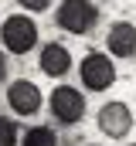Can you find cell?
<instances>
[{
	"label": "cell",
	"instance_id": "cell-3",
	"mask_svg": "<svg viewBox=\"0 0 136 146\" xmlns=\"http://www.w3.org/2000/svg\"><path fill=\"white\" fill-rule=\"evenodd\" d=\"M78 78H82V85H85L89 92H105V88L116 82V65H112L109 54L92 51V54L82 58V65H78Z\"/></svg>",
	"mask_w": 136,
	"mask_h": 146
},
{
	"label": "cell",
	"instance_id": "cell-9",
	"mask_svg": "<svg viewBox=\"0 0 136 146\" xmlns=\"http://www.w3.org/2000/svg\"><path fill=\"white\" fill-rule=\"evenodd\" d=\"M21 146H58V133L51 126H34L24 133V143Z\"/></svg>",
	"mask_w": 136,
	"mask_h": 146
},
{
	"label": "cell",
	"instance_id": "cell-4",
	"mask_svg": "<svg viewBox=\"0 0 136 146\" xmlns=\"http://www.w3.org/2000/svg\"><path fill=\"white\" fill-rule=\"evenodd\" d=\"M51 112H55L58 122L75 126V122L85 119V95H82L78 88H71V85H58V88L51 92Z\"/></svg>",
	"mask_w": 136,
	"mask_h": 146
},
{
	"label": "cell",
	"instance_id": "cell-12",
	"mask_svg": "<svg viewBox=\"0 0 136 146\" xmlns=\"http://www.w3.org/2000/svg\"><path fill=\"white\" fill-rule=\"evenodd\" d=\"M3 78H7V54L0 51V82H3Z\"/></svg>",
	"mask_w": 136,
	"mask_h": 146
},
{
	"label": "cell",
	"instance_id": "cell-1",
	"mask_svg": "<svg viewBox=\"0 0 136 146\" xmlns=\"http://www.w3.org/2000/svg\"><path fill=\"white\" fill-rule=\"evenodd\" d=\"M55 24L61 31H68V34H89L99 24V7L92 0H61Z\"/></svg>",
	"mask_w": 136,
	"mask_h": 146
},
{
	"label": "cell",
	"instance_id": "cell-6",
	"mask_svg": "<svg viewBox=\"0 0 136 146\" xmlns=\"http://www.w3.org/2000/svg\"><path fill=\"white\" fill-rule=\"evenodd\" d=\"M7 102H10V109L17 115H34L41 109V88L34 85L31 78H21V82H14L7 88Z\"/></svg>",
	"mask_w": 136,
	"mask_h": 146
},
{
	"label": "cell",
	"instance_id": "cell-2",
	"mask_svg": "<svg viewBox=\"0 0 136 146\" xmlns=\"http://www.w3.org/2000/svg\"><path fill=\"white\" fill-rule=\"evenodd\" d=\"M0 41L10 54H27L34 44H37V24H34L27 14H10L0 27Z\"/></svg>",
	"mask_w": 136,
	"mask_h": 146
},
{
	"label": "cell",
	"instance_id": "cell-13",
	"mask_svg": "<svg viewBox=\"0 0 136 146\" xmlns=\"http://www.w3.org/2000/svg\"><path fill=\"white\" fill-rule=\"evenodd\" d=\"M129 146H136V143H129Z\"/></svg>",
	"mask_w": 136,
	"mask_h": 146
},
{
	"label": "cell",
	"instance_id": "cell-11",
	"mask_svg": "<svg viewBox=\"0 0 136 146\" xmlns=\"http://www.w3.org/2000/svg\"><path fill=\"white\" fill-rule=\"evenodd\" d=\"M24 10H31V14H41V10H48L51 7V0H17Z\"/></svg>",
	"mask_w": 136,
	"mask_h": 146
},
{
	"label": "cell",
	"instance_id": "cell-5",
	"mask_svg": "<svg viewBox=\"0 0 136 146\" xmlns=\"http://www.w3.org/2000/svg\"><path fill=\"white\" fill-rule=\"evenodd\" d=\"M99 129L102 136H109V139H123L129 129H133V109L126 106V102H105L99 109Z\"/></svg>",
	"mask_w": 136,
	"mask_h": 146
},
{
	"label": "cell",
	"instance_id": "cell-8",
	"mask_svg": "<svg viewBox=\"0 0 136 146\" xmlns=\"http://www.w3.org/2000/svg\"><path fill=\"white\" fill-rule=\"evenodd\" d=\"M41 72L51 75V78H61V75H68V68H71V51H68L65 44H58V41H51V44H44L41 48Z\"/></svg>",
	"mask_w": 136,
	"mask_h": 146
},
{
	"label": "cell",
	"instance_id": "cell-7",
	"mask_svg": "<svg viewBox=\"0 0 136 146\" xmlns=\"http://www.w3.org/2000/svg\"><path fill=\"white\" fill-rule=\"evenodd\" d=\"M105 48H109L112 58H133L136 54V24H129V21L112 24L109 34H105Z\"/></svg>",
	"mask_w": 136,
	"mask_h": 146
},
{
	"label": "cell",
	"instance_id": "cell-10",
	"mask_svg": "<svg viewBox=\"0 0 136 146\" xmlns=\"http://www.w3.org/2000/svg\"><path fill=\"white\" fill-rule=\"evenodd\" d=\"M17 133H21V126L14 119L0 115V146H17Z\"/></svg>",
	"mask_w": 136,
	"mask_h": 146
}]
</instances>
